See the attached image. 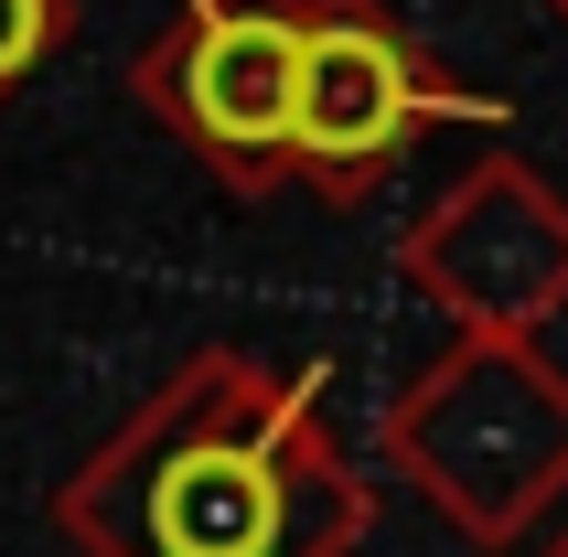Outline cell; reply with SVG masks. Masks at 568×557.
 <instances>
[{"mask_svg":"<svg viewBox=\"0 0 568 557\" xmlns=\"http://www.w3.org/2000/svg\"><path fill=\"white\" fill-rule=\"evenodd\" d=\"M494 119V97H462L429 75L408 32L376 0H301V87H290V172L333 204L376 183L429 119Z\"/></svg>","mask_w":568,"mask_h":557,"instance_id":"obj_1","label":"cell"},{"mask_svg":"<svg viewBox=\"0 0 568 557\" xmlns=\"http://www.w3.org/2000/svg\"><path fill=\"white\" fill-rule=\"evenodd\" d=\"M408 439H418V472H429L473 526H515L526 504H547L568 483V386L515 333H483L473 354L418 397Z\"/></svg>","mask_w":568,"mask_h":557,"instance_id":"obj_2","label":"cell"},{"mask_svg":"<svg viewBox=\"0 0 568 557\" xmlns=\"http://www.w3.org/2000/svg\"><path fill=\"white\" fill-rule=\"evenodd\" d=\"M140 87L225 183L268 193L290 172V87H301V0H193V22L140 64Z\"/></svg>","mask_w":568,"mask_h":557,"instance_id":"obj_3","label":"cell"},{"mask_svg":"<svg viewBox=\"0 0 568 557\" xmlns=\"http://www.w3.org/2000/svg\"><path fill=\"white\" fill-rule=\"evenodd\" d=\"M408 269L483 333H526L568 301V204L526 161H483L440 215L418 225Z\"/></svg>","mask_w":568,"mask_h":557,"instance_id":"obj_4","label":"cell"},{"mask_svg":"<svg viewBox=\"0 0 568 557\" xmlns=\"http://www.w3.org/2000/svg\"><path fill=\"white\" fill-rule=\"evenodd\" d=\"M161 536L183 557H257L268 536H280V472L257 462V439H193L183 462L161 472V494H151Z\"/></svg>","mask_w":568,"mask_h":557,"instance_id":"obj_5","label":"cell"},{"mask_svg":"<svg viewBox=\"0 0 568 557\" xmlns=\"http://www.w3.org/2000/svg\"><path fill=\"white\" fill-rule=\"evenodd\" d=\"M64 22H75L64 0H0V97H11V87L32 75V64H43V54L64 43Z\"/></svg>","mask_w":568,"mask_h":557,"instance_id":"obj_6","label":"cell"},{"mask_svg":"<svg viewBox=\"0 0 568 557\" xmlns=\"http://www.w3.org/2000/svg\"><path fill=\"white\" fill-rule=\"evenodd\" d=\"M547 11H558V22H568V0H547Z\"/></svg>","mask_w":568,"mask_h":557,"instance_id":"obj_7","label":"cell"},{"mask_svg":"<svg viewBox=\"0 0 568 557\" xmlns=\"http://www.w3.org/2000/svg\"><path fill=\"white\" fill-rule=\"evenodd\" d=\"M558 557H568V547H558Z\"/></svg>","mask_w":568,"mask_h":557,"instance_id":"obj_8","label":"cell"}]
</instances>
